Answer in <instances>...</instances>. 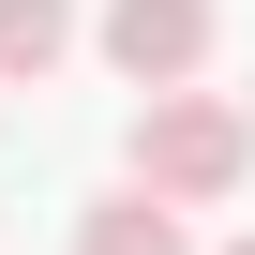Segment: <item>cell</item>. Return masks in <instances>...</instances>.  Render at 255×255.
<instances>
[{
    "label": "cell",
    "mask_w": 255,
    "mask_h": 255,
    "mask_svg": "<svg viewBox=\"0 0 255 255\" xmlns=\"http://www.w3.org/2000/svg\"><path fill=\"white\" fill-rule=\"evenodd\" d=\"M75 45V0H0V75H45Z\"/></svg>",
    "instance_id": "4"
},
{
    "label": "cell",
    "mask_w": 255,
    "mask_h": 255,
    "mask_svg": "<svg viewBox=\"0 0 255 255\" xmlns=\"http://www.w3.org/2000/svg\"><path fill=\"white\" fill-rule=\"evenodd\" d=\"M240 180H255V120H240L225 90L180 75V90L135 105V195H165V210H225Z\"/></svg>",
    "instance_id": "1"
},
{
    "label": "cell",
    "mask_w": 255,
    "mask_h": 255,
    "mask_svg": "<svg viewBox=\"0 0 255 255\" xmlns=\"http://www.w3.org/2000/svg\"><path fill=\"white\" fill-rule=\"evenodd\" d=\"M225 255H255V240H225Z\"/></svg>",
    "instance_id": "5"
},
{
    "label": "cell",
    "mask_w": 255,
    "mask_h": 255,
    "mask_svg": "<svg viewBox=\"0 0 255 255\" xmlns=\"http://www.w3.org/2000/svg\"><path fill=\"white\" fill-rule=\"evenodd\" d=\"M75 255H195V240H180V210H165V195L120 180V195H90V210H75Z\"/></svg>",
    "instance_id": "3"
},
{
    "label": "cell",
    "mask_w": 255,
    "mask_h": 255,
    "mask_svg": "<svg viewBox=\"0 0 255 255\" xmlns=\"http://www.w3.org/2000/svg\"><path fill=\"white\" fill-rule=\"evenodd\" d=\"M240 120H255V105H240Z\"/></svg>",
    "instance_id": "6"
},
{
    "label": "cell",
    "mask_w": 255,
    "mask_h": 255,
    "mask_svg": "<svg viewBox=\"0 0 255 255\" xmlns=\"http://www.w3.org/2000/svg\"><path fill=\"white\" fill-rule=\"evenodd\" d=\"M105 60L135 75V90H180L210 60V0H105Z\"/></svg>",
    "instance_id": "2"
}]
</instances>
